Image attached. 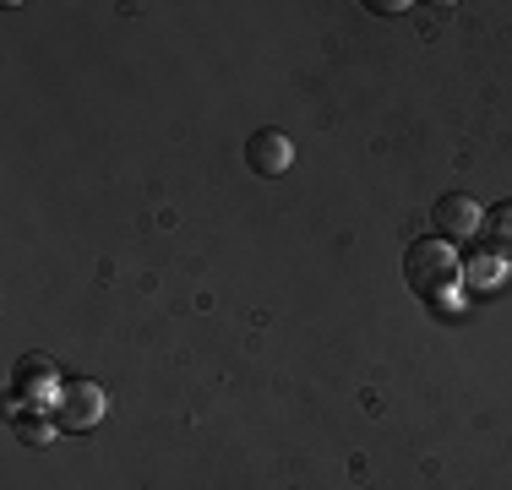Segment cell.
I'll use <instances>...</instances> for the list:
<instances>
[{"instance_id": "obj_1", "label": "cell", "mask_w": 512, "mask_h": 490, "mask_svg": "<svg viewBox=\"0 0 512 490\" xmlns=\"http://www.w3.org/2000/svg\"><path fill=\"white\" fill-rule=\"evenodd\" d=\"M404 273H409L414 294H447V284L458 278V256L447 240H414L404 256Z\"/></svg>"}, {"instance_id": "obj_2", "label": "cell", "mask_w": 512, "mask_h": 490, "mask_svg": "<svg viewBox=\"0 0 512 490\" xmlns=\"http://www.w3.org/2000/svg\"><path fill=\"white\" fill-rule=\"evenodd\" d=\"M99 414H104V387L99 382H71L55 403V420L66 425V431H88V425H99Z\"/></svg>"}, {"instance_id": "obj_3", "label": "cell", "mask_w": 512, "mask_h": 490, "mask_svg": "<svg viewBox=\"0 0 512 490\" xmlns=\"http://www.w3.org/2000/svg\"><path fill=\"white\" fill-rule=\"evenodd\" d=\"M431 224L442 229V240H469V235H480L485 213H480V207H474L463 191H447V196H436V207H431Z\"/></svg>"}, {"instance_id": "obj_4", "label": "cell", "mask_w": 512, "mask_h": 490, "mask_svg": "<svg viewBox=\"0 0 512 490\" xmlns=\"http://www.w3.org/2000/svg\"><path fill=\"white\" fill-rule=\"evenodd\" d=\"M246 164L256 169V175L278 180V175L295 169V142H289L284 131H256V137L246 142Z\"/></svg>"}, {"instance_id": "obj_5", "label": "cell", "mask_w": 512, "mask_h": 490, "mask_svg": "<svg viewBox=\"0 0 512 490\" xmlns=\"http://www.w3.org/2000/svg\"><path fill=\"white\" fill-rule=\"evenodd\" d=\"M480 235L491 245V256H512V202H496L491 213H485Z\"/></svg>"}]
</instances>
